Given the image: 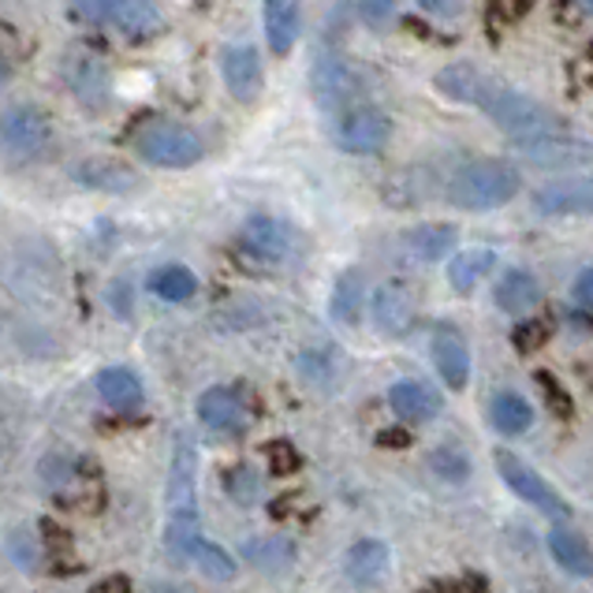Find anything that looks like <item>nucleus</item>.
I'll use <instances>...</instances> for the list:
<instances>
[{"mask_svg": "<svg viewBox=\"0 0 593 593\" xmlns=\"http://www.w3.org/2000/svg\"><path fill=\"white\" fill-rule=\"evenodd\" d=\"M496 8H504V15H511V20H519V15H527L530 8L538 4V0H493Z\"/></svg>", "mask_w": 593, "mask_h": 593, "instance_id": "obj_41", "label": "nucleus"}, {"mask_svg": "<svg viewBox=\"0 0 593 593\" xmlns=\"http://www.w3.org/2000/svg\"><path fill=\"white\" fill-rule=\"evenodd\" d=\"M496 265V255L490 247H470V250H459L452 255V265H448V284L456 287L459 295L474 292L478 281Z\"/></svg>", "mask_w": 593, "mask_h": 593, "instance_id": "obj_26", "label": "nucleus"}, {"mask_svg": "<svg viewBox=\"0 0 593 593\" xmlns=\"http://www.w3.org/2000/svg\"><path fill=\"white\" fill-rule=\"evenodd\" d=\"M329 310H333V318L339 325H355V321L362 318V273L359 269H347V273L336 281Z\"/></svg>", "mask_w": 593, "mask_h": 593, "instance_id": "obj_31", "label": "nucleus"}, {"mask_svg": "<svg viewBox=\"0 0 593 593\" xmlns=\"http://www.w3.org/2000/svg\"><path fill=\"white\" fill-rule=\"evenodd\" d=\"M72 12H75V20H83V23H104V0H72Z\"/></svg>", "mask_w": 593, "mask_h": 593, "instance_id": "obj_40", "label": "nucleus"}, {"mask_svg": "<svg viewBox=\"0 0 593 593\" xmlns=\"http://www.w3.org/2000/svg\"><path fill=\"white\" fill-rule=\"evenodd\" d=\"M571 302L579 307V313H590V307H593V273H590V269H582L579 281H575V287H571Z\"/></svg>", "mask_w": 593, "mask_h": 593, "instance_id": "obj_39", "label": "nucleus"}, {"mask_svg": "<svg viewBox=\"0 0 593 593\" xmlns=\"http://www.w3.org/2000/svg\"><path fill=\"white\" fill-rule=\"evenodd\" d=\"M90 593H131V582L127 579H104Z\"/></svg>", "mask_w": 593, "mask_h": 593, "instance_id": "obj_42", "label": "nucleus"}, {"mask_svg": "<svg viewBox=\"0 0 593 593\" xmlns=\"http://www.w3.org/2000/svg\"><path fill=\"white\" fill-rule=\"evenodd\" d=\"M359 20L370 26V30H388V26L396 23V0H362Z\"/></svg>", "mask_w": 593, "mask_h": 593, "instance_id": "obj_35", "label": "nucleus"}, {"mask_svg": "<svg viewBox=\"0 0 593 593\" xmlns=\"http://www.w3.org/2000/svg\"><path fill=\"white\" fill-rule=\"evenodd\" d=\"M485 116L493 120L504 135L516 143V138H530V135H542V131H560L568 127L556 112H548L545 104H538L530 94L522 90H511V86L496 83L493 94L485 98Z\"/></svg>", "mask_w": 593, "mask_h": 593, "instance_id": "obj_5", "label": "nucleus"}, {"mask_svg": "<svg viewBox=\"0 0 593 593\" xmlns=\"http://www.w3.org/2000/svg\"><path fill=\"white\" fill-rule=\"evenodd\" d=\"M224 490H228L235 504H255L261 496V478L250 467H232L224 474Z\"/></svg>", "mask_w": 593, "mask_h": 593, "instance_id": "obj_33", "label": "nucleus"}, {"mask_svg": "<svg viewBox=\"0 0 593 593\" xmlns=\"http://www.w3.org/2000/svg\"><path fill=\"white\" fill-rule=\"evenodd\" d=\"M404 247L418 261H441L456 247V228L452 224H418L404 235Z\"/></svg>", "mask_w": 593, "mask_h": 593, "instance_id": "obj_24", "label": "nucleus"}, {"mask_svg": "<svg viewBox=\"0 0 593 593\" xmlns=\"http://www.w3.org/2000/svg\"><path fill=\"white\" fill-rule=\"evenodd\" d=\"M388 404H392V411L399 418H407V422H430V418L441 415L437 388L422 385V381H399V385H392Z\"/></svg>", "mask_w": 593, "mask_h": 593, "instance_id": "obj_19", "label": "nucleus"}, {"mask_svg": "<svg viewBox=\"0 0 593 593\" xmlns=\"http://www.w3.org/2000/svg\"><path fill=\"white\" fill-rule=\"evenodd\" d=\"M433 86L444 94L448 101L456 104H474V109H482L485 98L493 94L496 78H490L482 72V67H474L470 60H459V64H448L441 67L437 78H433Z\"/></svg>", "mask_w": 593, "mask_h": 593, "instance_id": "obj_15", "label": "nucleus"}, {"mask_svg": "<svg viewBox=\"0 0 593 593\" xmlns=\"http://www.w3.org/2000/svg\"><path fill=\"white\" fill-rule=\"evenodd\" d=\"M388 571V548L381 542H359L347 553V579L355 586H378Z\"/></svg>", "mask_w": 593, "mask_h": 593, "instance_id": "obj_25", "label": "nucleus"}, {"mask_svg": "<svg viewBox=\"0 0 593 593\" xmlns=\"http://www.w3.org/2000/svg\"><path fill=\"white\" fill-rule=\"evenodd\" d=\"M190 564H195L198 571L209 575L213 582H232L235 579V560L228 553H224L221 545H213V542H198L195 545V553H190Z\"/></svg>", "mask_w": 593, "mask_h": 593, "instance_id": "obj_32", "label": "nucleus"}, {"mask_svg": "<svg viewBox=\"0 0 593 593\" xmlns=\"http://www.w3.org/2000/svg\"><path fill=\"white\" fill-rule=\"evenodd\" d=\"M239 243L250 258L265 261V265H276L295 250V232L287 228L281 217H269V213H255L239 232Z\"/></svg>", "mask_w": 593, "mask_h": 593, "instance_id": "obj_12", "label": "nucleus"}, {"mask_svg": "<svg viewBox=\"0 0 593 593\" xmlns=\"http://www.w3.org/2000/svg\"><path fill=\"white\" fill-rule=\"evenodd\" d=\"M198 418H202L206 430L213 433H243L247 430V404L235 388H206L202 399H198Z\"/></svg>", "mask_w": 593, "mask_h": 593, "instance_id": "obj_16", "label": "nucleus"}, {"mask_svg": "<svg viewBox=\"0 0 593 593\" xmlns=\"http://www.w3.org/2000/svg\"><path fill=\"white\" fill-rule=\"evenodd\" d=\"M60 75H64L67 90L75 94L78 104L90 112H104L112 101V72L104 67L101 57H94V52H67L64 60H60Z\"/></svg>", "mask_w": 593, "mask_h": 593, "instance_id": "obj_7", "label": "nucleus"}, {"mask_svg": "<svg viewBox=\"0 0 593 593\" xmlns=\"http://www.w3.org/2000/svg\"><path fill=\"white\" fill-rule=\"evenodd\" d=\"M150 292L164 302H187L198 292V276L183 265H161L150 273Z\"/></svg>", "mask_w": 593, "mask_h": 593, "instance_id": "obj_30", "label": "nucleus"}, {"mask_svg": "<svg viewBox=\"0 0 593 593\" xmlns=\"http://www.w3.org/2000/svg\"><path fill=\"white\" fill-rule=\"evenodd\" d=\"M493 299L504 313H530L542 302V284H538V276L527 273V269H508V273L496 281Z\"/></svg>", "mask_w": 593, "mask_h": 593, "instance_id": "obj_20", "label": "nucleus"}, {"mask_svg": "<svg viewBox=\"0 0 593 593\" xmlns=\"http://www.w3.org/2000/svg\"><path fill=\"white\" fill-rule=\"evenodd\" d=\"M198 448L187 433H180L176 452H172V474H169V530L164 545L176 564H190V553L202 542V519H198Z\"/></svg>", "mask_w": 593, "mask_h": 593, "instance_id": "obj_1", "label": "nucleus"}, {"mask_svg": "<svg viewBox=\"0 0 593 593\" xmlns=\"http://www.w3.org/2000/svg\"><path fill=\"white\" fill-rule=\"evenodd\" d=\"M433 362H437V373L448 381L452 388H464L470 378V351L467 339L459 336V329L452 325H437L433 333Z\"/></svg>", "mask_w": 593, "mask_h": 593, "instance_id": "obj_18", "label": "nucleus"}, {"mask_svg": "<svg viewBox=\"0 0 593 593\" xmlns=\"http://www.w3.org/2000/svg\"><path fill=\"white\" fill-rule=\"evenodd\" d=\"M373 321L385 336H407L418 321L415 292L399 281H388L373 292Z\"/></svg>", "mask_w": 593, "mask_h": 593, "instance_id": "obj_14", "label": "nucleus"}, {"mask_svg": "<svg viewBox=\"0 0 593 593\" xmlns=\"http://www.w3.org/2000/svg\"><path fill=\"white\" fill-rule=\"evenodd\" d=\"M534 206L548 217H579L590 213V183L575 180V183H548L534 195Z\"/></svg>", "mask_w": 593, "mask_h": 593, "instance_id": "obj_21", "label": "nucleus"}, {"mask_svg": "<svg viewBox=\"0 0 593 593\" xmlns=\"http://www.w3.org/2000/svg\"><path fill=\"white\" fill-rule=\"evenodd\" d=\"M381 444H407V433H399V430L392 433L388 430V433H381Z\"/></svg>", "mask_w": 593, "mask_h": 593, "instance_id": "obj_44", "label": "nucleus"}, {"mask_svg": "<svg viewBox=\"0 0 593 593\" xmlns=\"http://www.w3.org/2000/svg\"><path fill=\"white\" fill-rule=\"evenodd\" d=\"M157 593H195V590H183V586H161Z\"/></svg>", "mask_w": 593, "mask_h": 593, "instance_id": "obj_45", "label": "nucleus"}, {"mask_svg": "<svg viewBox=\"0 0 593 593\" xmlns=\"http://www.w3.org/2000/svg\"><path fill=\"white\" fill-rule=\"evenodd\" d=\"M265 456H269V464H273L276 474H292V470L302 464L299 452H295L287 441H273V444H265Z\"/></svg>", "mask_w": 593, "mask_h": 593, "instance_id": "obj_38", "label": "nucleus"}, {"mask_svg": "<svg viewBox=\"0 0 593 593\" xmlns=\"http://www.w3.org/2000/svg\"><path fill=\"white\" fill-rule=\"evenodd\" d=\"M496 464H501V478L511 485L516 496H522V501L534 504L538 511H545V516H553V519H571L568 501H564L542 474H534L522 459H516L511 452H496Z\"/></svg>", "mask_w": 593, "mask_h": 593, "instance_id": "obj_10", "label": "nucleus"}, {"mask_svg": "<svg viewBox=\"0 0 593 593\" xmlns=\"http://www.w3.org/2000/svg\"><path fill=\"white\" fill-rule=\"evenodd\" d=\"M243 556H247V564H255L261 571L281 575L295 564V545L287 542V538H250V542L243 545Z\"/></svg>", "mask_w": 593, "mask_h": 593, "instance_id": "obj_27", "label": "nucleus"}, {"mask_svg": "<svg viewBox=\"0 0 593 593\" xmlns=\"http://www.w3.org/2000/svg\"><path fill=\"white\" fill-rule=\"evenodd\" d=\"M511 146H516L530 164H538V169H579V164H590V143L571 135L568 127L516 138Z\"/></svg>", "mask_w": 593, "mask_h": 593, "instance_id": "obj_9", "label": "nucleus"}, {"mask_svg": "<svg viewBox=\"0 0 593 593\" xmlns=\"http://www.w3.org/2000/svg\"><path fill=\"white\" fill-rule=\"evenodd\" d=\"M519 187L522 172L511 161H504V157H478V161H467L464 169L452 172L444 198L456 209L482 213V209L508 206L519 195Z\"/></svg>", "mask_w": 593, "mask_h": 593, "instance_id": "obj_2", "label": "nucleus"}, {"mask_svg": "<svg viewBox=\"0 0 593 593\" xmlns=\"http://www.w3.org/2000/svg\"><path fill=\"white\" fill-rule=\"evenodd\" d=\"M8 83V64H4V57H0V86Z\"/></svg>", "mask_w": 593, "mask_h": 593, "instance_id": "obj_46", "label": "nucleus"}, {"mask_svg": "<svg viewBox=\"0 0 593 593\" xmlns=\"http://www.w3.org/2000/svg\"><path fill=\"white\" fill-rule=\"evenodd\" d=\"M433 467H437V474L448 478V482H464L470 474V459L459 448H437L433 452Z\"/></svg>", "mask_w": 593, "mask_h": 593, "instance_id": "obj_34", "label": "nucleus"}, {"mask_svg": "<svg viewBox=\"0 0 593 593\" xmlns=\"http://www.w3.org/2000/svg\"><path fill=\"white\" fill-rule=\"evenodd\" d=\"M72 176L83 183V187H98V190H131L138 183L135 172L120 161H109V157H86L72 169Z\"/></svg>", "mask_w": 593, "mask_h": 593, "instance_id": "obj_22", "label": "nucleus"}, {"mask_svg": "<svg viewBox=\"0 0 593 593\" xmlns=\"http://www.w3.org/2000/svg\"><path fill=\"white\" fill-rule=\"evenodd\" d=\"M135 153L153 169H195L206 157V143L195 127H183L176 120H150L135 135Z\"/></svg>", "mask_w": 593, "mask_h": 593, "instance_id": "obj_3", "label": "nucleus"}, {"mask_svg": "<svg viewBox=\"0 0 593 593\" xmlns=\"http://www.w3.org/2000/svg\"><path fill=\"white\" fill-rule=\"evenodd\" d=\"M548 548H553V556H556V564H560L564 571H571V575H579V579H586L590 575V548L586 542H582L579 534H575L571 527H556L553 534H548Z\"/></svg>", "mask_w": 593, "mask_h": 593, "instance_id": "obj_29", "label": "nucleus"}, {"mask_svg": "<svg viewBox=\"0 0 593 593\" xmlns=\"http://www.w3.org/2000/svg\"><path fill=\"white\" fill-rule=\"evenodd\" d=\"M98 392L101 399L109 407H116V411H138L143 407V381L135 378L124 366H109V370L98 373Z\"/></svg>", "mask_w": 593, "mask_h": 593, "instance_id": "obj_23", "label": "nucleus"}, {"mask_svg": "<svg viewBox=\"0 0 593 593\" xmlns=\"http://www.w3.org/2000/svg\"><path fill=\"white\" fill-rule=\"evenodd\" d=\"M490 415L496 430L508 433V437H519V433H527L530 425H534V407H530L519 392H501V396L493 399Z\"/></svg>", "mask_w": 593, "mask_h": 593, "instance_id": "obj_28", "label": "nucleus"}, {"mask_svg": "<svg viewBox=\"0 0 593 593\" xmlns=\"http://www.w3.org/2000/svg\"><path fill=\"white\" fill-rule=\"evenodd\" d=\"M52 124L38 104H12L0 112V150L12 157H38L49 146Z\"/></svg>", "mask_w": 593, "mask_h": 593, "instance_id": "obj_8", "label": "nucleus"}, {"mask_svg": "<svg viewBox=\"0 0 593 593\" xmlns=\"http://www.w3.org/2000/svg\"><path fill=\"white\" fill-rule=\"evenodd\" d=\"M590 4H593V0H582V12H590Z\"/></svg>", "mask_w": 593, "mask_h": 593, "instance_id": "obj_47", "label": "nucleus"}, {"mask_svg": "<svg viewBox=\"0 0 593 593\" xmlns=\"http://www.w3.org/2000/svg\"><path fill=\"white\" fill-rule=\"evenodd\" d=\"M261 23H265L269 49H273L276 57H287L302 26V0H265Z\"/></svg>", "mask_w": 593, "mask_h": 593, "instance_id": "obj_17", "label": "nucleus"}, {"mask_svg": "<svg viewBox=\"0 0 593 593\" xmlns=\"http://www.w3.org/2000/svg\"><path fill=\"white\" fill-rule=\"evenodd\" d=\"M511 339H516L519 351H538V347L548 339V325L545 321H522V325H516Z\"/></svg>", "mask_w": 593, "mask_h": 593, "instance_id": "obj_37", "label": "nucleus"}, {"mask_svg": "<svg viewBox=\"0 0 593 593\" xmlns=\"http://www.w3.org/2000/svg\"><path fill=\"white\" fill-rule=\"evenodd\" d=\"M310 90L318 98V109L325 116H336V112H347L355 104H366V75L355 60L325 52L310 67Z\"/></svg>", "mask_w": 593, "mask_h": 593, "instance_id": "obj_4", "label": "nucleus"}, {"mask_svg": "<svg viewBox=\"0 0 593 593\" xmlns=\"http://www.w3.org/2000/svg\"><path fill=\"white\" fill-rule=\"evenodd\" d=\"M418 8H425V12H456V0H418Z\"/></svg>", "mask_w": 593, "mask_h": 593, "instance_id": "obj_43", "label": "nucleus"}, {"mask_svg": "<svg viewBox=\"0 0 593 593\" xmlns=\"http://www.w3.org/2000/svg\"><path fill=\"white\" fill-rule=\"evenodd\" d=\"M221 75L224 86L235 101L250 104L261 98V86H265V72H261V57L250 41H232L221 52Z\"/></svg>", "mask_w": 593, "mask_h": 593, "instance_id": "obj_11", "label": "nucleus"}, {"mask_svg": "<svg viewBox=\"0 0 593 593\" xmlns=\"http://www.w3.org/2000/svg\"><path fill=\"white\" fill-rule=\"evenodd\" d=\"M534 378H538V388H542L545 396H548V407H553V411L560 415V418H571L575 415V404H571L568 392L560 388V381H556L553 373H545V370L534 373Z\"/></svg>", "mask_w": 593, "mask_h": 593, "instance_id": "obj_36", "label": "nucleus"}, {"mask_svg": "<svg viewBox=\"0 0 593 593\" xmlns=\"http://www.w3.org/2000/svg\"><path fill=\"white\" fill-rule=\"evenodd\" d=\"M104 20L116 26L131 46H146L164 30V15L157 0H104Z\"/></svg>", "mask_w": 593, "mask_h": 593, "instance_id": "obj_13", "label": "nucleus"}, {"mask_svg": "<svg viewBox=\"0 0 593 593\" xmlns=\"http://www.w3.org/2000/svg\"><path fill=\"white\" fill-rule=\"evenodd\" d=\"M329 138L339 146L344 153H381L392 143V120L388 112H381L378 104H355L347 112L329 116Z\"/></svg>", "mask_w": 593, "mask_h": 593, "instance_id": "obj_6", "label": "nucleus"}]
</instances>
